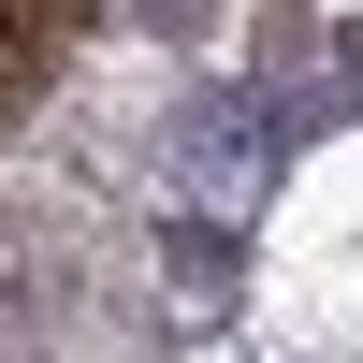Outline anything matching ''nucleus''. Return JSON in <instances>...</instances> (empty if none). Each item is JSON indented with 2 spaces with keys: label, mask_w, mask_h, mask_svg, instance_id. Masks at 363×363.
<instances>
[{
  "label": "nucleus",
  "mask_w": 363,
  "mask_h": 363,
  "mask_svg": "<svg viewBox=\"0 0 363 363\" xmlns=\"http://www.w3.org/2000/svg\"><path fill=\"white\" fill-rule=\"evenodd\" d=\"M174 145H189V160H203V174L233 189V174L262 160V102H247V87H203V102H189V131H174Z\"/></svg>",
  "instance_id": "1"
},
{
  "label": "nucleus",
  "mask_w": 363,
  "mask_h": 363,
  "mask_svg": "<svg viewBox=\"0 0 363 363\" xmlns=\"http://www.w3.org/2000/svg\"><path fill=\"white\" fill-rule=\"evenodd\" d=\"M174 277H189V291H233V247H218V218H189V233H174Z\"/></svg>",
  "instance_id": "2"
}]
</instances>
